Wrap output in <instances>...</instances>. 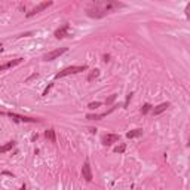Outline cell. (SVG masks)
Returning <instances> with one entry per match:
<instances>
[{
    "label": "cell",
    "mask_w": 190,
    "mask_h": 190,
    "mask_svg": "<svg viewBox=\"0 0 190 190\" xmlns=\"http://www.w3.org/2000/svg\"><path fill=\"white\" fill-rule=\"evenodd\" d=\"M85 70H88L86 66H73V67H67V69L61 70L60 73H57V75H55V79L66 77V76H69V75H77V73H82V72H85Z\"/></svg>",
    "instance_id": "6da1fadb"
},
{
    "label": "cell",
    "mask_w": 190,
    "mask_h": 190,
    "mask_svg": "<svg viewBox=\"0 0 190 190\" xmlns=\"http://www.w3.org/2000/svg\"><path fill=\"white\" fill-rule=\"evenodd\" d=\"M69 49L67 48H60V49H55V51H51V52H48L45 57H43V60L45 61H52V60H57L58 57H61L63 54H66Z\"/></svg>",
    "instance_id": "7a4b0ae2"
},
{
    "label": "cell",
    "mask_w": 190,
    "mask_h": 190,
    "mask_svg": "<svg viewBox=\"0 0 190 190\" xmlns=\"http://www.w3.org/2000/svg\"><path fill=\"white\" fill-rule=\"evenodd\" d=\"M49 6H52V1H43V3H40L39 6H36L31 12H28V13H27V16H33V15H36V13H39V12H42V10L48 9Z\"/></svg>",
    "instance_id": "3957f363"
},
{
    "label": "cell",
    "mask_w": 190,
    "mask_h": 190,
    "mask_svg": "<svg viewBox=\"0 0 190 190\" xmlns=\"http://www.w3.org/2000/svg\"><path fill=\"white\" fill-rule=\"evenodd\" d=\"M82 175L86 181H92V171H91V166H89V162L86 160L83 163V168H82Z\"/></svg>",
    "instance_id": "277c9868"
},
{
    "label": "cell",
    "mask_w": 190,
    "mask_h": 190,
    "mask_svg": "<svg viewBox=\"0 0 190 190\" xmlns=\"http://www.w3.org/2000/svg\"><path fill=\"white\" fill-rule=\"evenodd\" d=\"M117 141H119V135L117 134H107L103 138V144L104 146H112L113 143H117Z\"/></svg>",
    "instance_id": "5b68a950"
},
{
    "label": "cell",
    "mask_w": 190,
    "mask_h": 190,
    "mask_svg": "<svg viewBox=\"0 0 190 190\" xmlns=\"http://www.w3.org/2000/svg\"><path fill=\"white\" fill-rule=\"evenodd\" d=\"M114 109H116V106H114V107H112L110 110H107L106 113H100V114H95V113H94V114H86V119H88V120H101L103 117H106L107 114L112 113Z\"/></svg>",
    "instance_id": "8992f818"
},
{
    "label": "cell",
    "mask_w": 190,
    "mask_h": 190,
    "mask_svg": "<svg viewBox=\"0 0 190 190\" xmlns=\"http://www.w3.org/2000/svg\"><path fill=\"white\" fill-rule=\"evenodd\" d=\"M21 63H22V58H16V60L7 61L6 64L0 66V72H4V70H7V69H13L15 66H18V64H21Z\"/></svg>",
    "instance_id": "52a82bcc"
},
{
    "label": "cell",
    "mask_w": 190,
    "mask_h": 190,
    "mask_svg": "<svg viewBox=\"0 0 190 190\" xmlns=\"http://www.w3.org/2000/svg\"><path fill=\"white\" fill-rule=\"evenodd\" d=\"M69 24H64L63 27H60L57 31H55V37L57 39H64L66 36H67V33H69Z\"/></svg>",
    "instance_id": "ba28073f"
},
{
    "label": "cell",
    "mask_w": 190,
    "mask_h": 190,
    "mask_svg": "<svg viewBox=\"0 0 190 190\" xmlns=\"http://www.w3.org/2000/svg\"><path fill=\"white\" fill-rule=\"evenodd\" d=\"M9 116L12 119H15L16 122H39V119H33V117H24V116H19V114L15 113H9Z\"/></svg>",
    "instance_id": "9c48e42d"
},
{
    "label": "cell",
    "mask_w": 190,
    "mask_h": 190,
    "mask_svg": "<svg viewBox=\"0 0 190 190\" xmlns=\"http://www.w3.org/2000/svg\"><path fill=\"white\" fill-rule=\"evenodd\" d=\"M168 107H169V103H162V104H159V106H156V107L153 109V114H154V116H157V114L163 113Z\"/></svg>",
    "instance_id": "30bf717a"
},
{
    "label": "cell",
    "mask_w": 190,
    "mask_h": 190,
    "mask_svg": "<svg viewBox=\"0 0 190 190\" xmlns=\"http://www.w3.org/2000/svg\"><path fill=\"white\" fill-rule=\"evenodd\" d=\"M45 137L51 141V143H57V135H55V131L54 129H48L45 132Z\"/></svg>",
    "instance_id": "8fae6325"
},
{
    "label": "cell",
    "mask_w": 190,
    "mask_h": 190,
    "mask_svg": "<svg viewBox=\"0 0 190 190\" xmlns=\"http://www.w3.org/2000/svg\"><path fill=\"white\" fill-rule=\"evenodd\" d=\"M141 134H143V129H132V131L126 132V137H128V138H137V137H140Z\"/></svg>",
    "instance_id": "7c38bea8"
},
{
    "label": "cell",
    "mask_w": 190,
    "mask_h": 190,
    "mask_svg": "<svg viewBox=\"0 0 190 190\" xmlns=\"http://www.w3.org/2000/svg\"><path fill=\"white\" fill-rule=\"evenodd\" d=\"M15 146V143L13 141H9V143H6V144H3V146H0V153H6L9 152L12 147Z\"/></svg>",
    "instance_id": "4fadbf2b"
},
{
    "label": "cell",
    "mask_w": 190,
    "mask_h": 190,
    "mask_svg": "<svg viewBox=\"0 0 190 190\" xmlns=\"http://www.w3.org/2000/svg\"><path fill=\"white\" fill-rule=\"evenodd\" d=\"M98 76H100V70H98V69L91 70V72H89V75H88V82H92L94 79H97Z\"/></svg>",
    "instance_id": "5bb4252c"
},
{
    "label": "cell",
    "mask_w": 190,
    "mask_h": 190,
    "mask_svg": "<svg viewBox=\"0 0 190 190\" xmlns=\"http://www.w3.org/2000/svg\"><path fill=\"white\" fill-rule=\"evenodd\" d=\"M98 107H101V103L100 101H95V103H89L88 104V109H91V110H97Z\"/></svg>",
    "instance_id": "9a60e30c"
},
{
    "label": "cell",
    "mask_w": 190,
    "mask_h": 190,
    "mask_svg": "<svg viewBox=\"0 0 190 190\" xmlns=\"http://www.w3.org/2000/svg\"><path fill=\"white\" fill-rule=\"evenodd\" d=\"M150 110H152V106H150V104H144V106L141 107V113L143 114H147Z\"/></svg>",
    "instance_id": "2e32d148"
},
{
    "label": "cell",
    "mask_w": 190,
    "mask_h": 190,
    "mask_svg": "<svg viewBox=\"0 0 190 190\" xmlns=\"http://www.w3.org/2000/svg\"><path fill=\"white\" fill-rule=\"evenodd\" d=\"M126 150V146L125 144H120V146H117L116 149H114V153H123Z\"/></svg>",
    "instance_id": "e0dca14e"
},
{
    "label": "cell",
    "mask_w": 190,
    "mask_h": 190,
    "mask_svg": "<svg viewBox=\"0 0 190 190\" xmlns=\"http://www.w3.org/2000/svg\"><path fill=\"white\" fill-rule=\"evenodd\" d=\"M116 97H117V95H116V94H113V95H112L110 98H107V100H106V104H112L114 100H116Z\"/></svg>",
    "instance_id": "ac0fdd59"
},
{
    "label": "cell",
    "mask_w": 190,
    "mask_h": 190,
    "mask_svg": "<svg viewBox=\"0 0 190 190\" xmlns=\"http://www.w3.org/2000/svg\"><path fill=\"white\" fill-rule=\"evenodd\" d=\"M52 86H54V85H52V83H49V85H48V88H46V89H45V91H43V97H46V95H48V92H49V91H51V88H52Z\"/></svg>",
    "instance_id": "d6986e66"
},
{
    "label": "cell",
    "mask_w": 190,
    "mask_h": 190,
    "mask_svg": "<svg viewBox=\"0 0 190 190\" xmlns=\"http://www.w3.org/2000/svg\"><path fill=\"white\" fill-rule=\"evenodd\" d=\"M131 97H132V94H129V95L126 97V103H125V107H128V103H129V100H131Z\"/></svg>",
    "instance_id": "ffe728a7"
}]
</instances>
